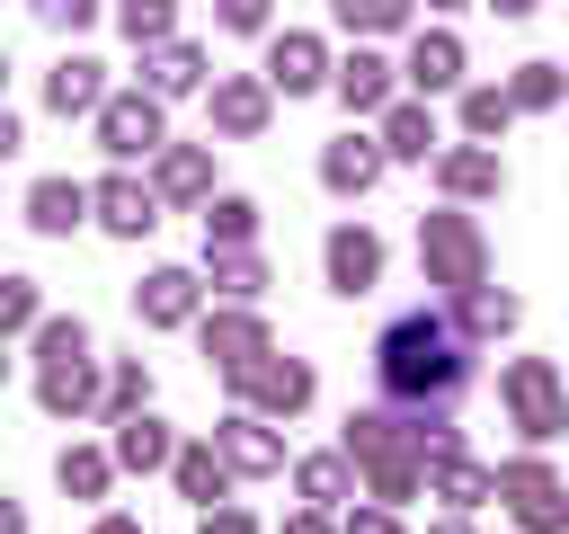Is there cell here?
Returning <instances> with one entry per match:
<instances>
[{
	"mask_svg": "<svg viewBox=\"0 0 569 534\" xmlns=\"http://www.w3.org/2000/svg\"><path fill=\"white\" fill-rule=\"evenodd\" d=\"M382 151H391V160H427V151H436V116H427L418 98H391V107H382Z\"/></svg>",
	"mask_w": 569,
	"mask_h": 534,
	"instance_id": "26",
	"label": "cell"
},
{
	"mask_svg": "<svg viewBox=\"0 0 569 534\" xmlns=\"http://www.w3.org/2000/svg\"><path fill=\"white\" fill-rule=\"evenodd\" d=\"M418 258H427V285H445V294H471L480 267H489V258H480V222L453 214V205L418 222Z\"/></svg>",
	"mask_w": 569,
	"mask_h": 534,
	"instance_id": "4",
	"label": "cell"
},
{
	"mask_svg": "<svg viewBox=\"0 0 569 534\" xmlns=\"http://www.w3.org/2000/svg\"><path fill=\"white\" fill-rule=\"evenodd\" d=\"M453 80H462V44H453L445 27H436V36H418V44H409V89H427V98H436V89H453Z\"/></svg>",
	"mask_w": 569,
	"mask_h": 534,
	"instance_id": "29",
	"label": "cell"
},
{
	"mask_svg": "<svg viewBox=\"0 0 569 534\" xmlns=\"http://www.w3.org/2000/svg\"><path fill=\"white\" fill-rule=\"evenodd\" d=\"M436 187H445L453 205H471V196H498V187H507V169H498V151H489V142H453V151H436Z\"/></svg>",
	"mask_w": 569,
	"mask_h": 534,
	"instance_id": "16",
	"label": "cell"
},
{
	"mask_svg": "<svg viewBox=\"0 0 569 534\" xmlns=\"http://www.w3.org/2000/svg\"><path fill=\"white\" fill-rule=\"evenodd\" d=\"M196 80H204V53L196 44H178V36L169 44H142V89L151 98H187Z\"/></svg>",
	"mask_w": 569,
	"mask_h": 534,
	"instance_id": "23",
	"label": "cell"
},
{
	"mask_svg": "<svg viewBox=\"0 0 569 534\" xmlns=\"http://www.w3.org/2000/svg\"><path fill=\"white\" fill-rule=\"evenodd\" d=\"M320 267H329V294H373V276H382V240L365 231V222H338L329 240H320Z\"/></svg>",
	"mask_w": 569,
	"mask_h": 534,
	"instance_id": "11",
	"label": "cell"
},
{
	"mask_svg": "<svg viewBox=\"0 0 569 534\" xmlns=\"http://www.w3.org/2000/svg\"><path fill=\"white\" fill-rule=\"evenodd\" d=\"M196 267H151L142 285H133V312L151 320V329H178V320H196Z\"/></svg>",
	"mask_w": 569,
	"mask_h": 534,
	"instance_id": "17",
	"label": "cell"
},
{
	"mask_svg": "<svg viewBox=\"0 0 569 534\" xmlns=\"http://www.w3.org/2000/svg\"><path fill=\"white\" fill-rule=\"evenodd\" d=\"M498 392H507V409H516V427H525L533 445H551V436L569 427V409H560V374H551L542 356H516Z\"/></svg>",
	"mask_w": 569,
	"mask_h": 534,
	"instance_id": "7",
	"label": "cell"
},
{
	"mask_svg": "<svg viewBox=\"0 0 569 534\" xmlns=\"http://www.w3.org/2000/svg\"><path fill=\"white\" fill-rule=\"evenodd\" d=\"M169 481H178V498L213 507V498L231 490V463H222V445L204 436V445H178V454H169Z\"/></svg>",
	"mask_w": 569,
	"mask_h": 534,
	"instance_id": "22",
	"label": "cell"
},
{
	"mask_svg": "<svg viewBox=\"0 0 569 534\" xmlns=\"http://www.w3.org/2000/svg\"><path fill=\"white\" fill-rule=\"evenodd\" d=\"M347 463L365 472V490H373L382 507L418 498V481H427V445H418V427H409L400 409H356V418H347Z\"/></svg>",
	"mask_w": 569,
	"mask_h": 534,
	"instance_id": "2",
	"label": "cell"
},
{
	"mask_svg": "<svg viewBox=\"0 0 569 534\" xmlns=\"http://www.w3.org/2000/svg\"><path fill=\"white\" fill-rule=\"evenodd\" d=\"M151 196H169V205H204V196H213V151L169 142V151H160V169H151Z\"/></svg>",
	"mask_w": 569,
	"mask_h": 534,
	"instance_id": "20",
	"label": "cell"
},
{
	"mask_svg": "<svg viewBox=\"0 0 569 534\" xmlns=\"http://www.w3.org/2000/svg\"><path fill=\"white\" fill-rule=\"evenodd\" d=\"M231 392H240V400H258L267 418H293V409L311 400V365H302V356H276V347H267L258 365H240V374H231Z\"/></svg>",
	"mask_w": 569,
	"mask_h": 534,
	"instance_id": "9",
	"label": "cell"
},
{
	"mask_svg": "<svg viewBox=\"0 0 569 534\" xmlns=\"http://www.w3.org/2000/svg\"><path fill=\"white\" fill-rule=\"evenodd\" d=\"M213 445H222L231 481H267V472H284V436H276L258 409H231V418L213 427Z\"/></svg>",
	"mask_w": 569,
	"mask_h": 534,
	"instance_id": "10",
	"label": "cell"
},
{
	"mask_svg": "<svg viewBox=\"0 0 569 534\" xmlns=\"http://www.w3.org/2000/svg\"><path fill=\"white\" fill-rule=\"evenodd\" d=\"M36 320H44L36 276H0V338H9V329H36Z\"/></svg>",
	"mask_w": 569,
	"mask_h": 534,
	"instance_id": "38",
	"label": "cell"
},
{
	"mask_svg": "<svg viewBox=\"0 0 569 534\" xmlns=\"http://www.w3.org/2000/svg\"><path fill=\"white\" fill-rule=\"evenodd\" d=\"M373 383H382V409H400L418 445H436L453 436V400L471 392V338L445 312H400L373 338Z\"/></svg>",
	"mask_w": 569,
	"mask_h": 534,
	"instance_id": "1",
	"label": "cell"
},
{
	"mask_svg": "<svg viewBox=\"0 0 569 534\" xmlns=\"http://www.w3.org/2000/svg\"><path fill=\"white\" fill-rule=\"evenodd\" d=\"M204 285L231 294V303H258L267 294V258L258 249H204Z\"/></svg>",
	"mask_w": 569,
	"mask_h": 534,
	"instance_id": "27",
	"label": "cell"
},
{
	"mask_svg": "<svg viewBox=\"0 0 569 534\" xmlns=\"http://www.w3.org/2000/svg\"><path fill=\"white\" fill-rule=\"evenodd\" d=\"M0 374H9V356H0Z\"/></svg>",
	"mask_w": 569,
	"mask_h": 534,
	"instance_id": "51",
	"label": "cell"
},
{
	"mask_svg": "<svg viewBox=\"0 0 569 534\" xmlns=\"http://www.w3.org/2000/svg\"><path fill=\"white\" fill-rule=\"evenodd\" d=\"M507 116H516V107H507V89H462V134H471V142L507 134Z\"/></svg>",
	"mask_w": 569,
	"mask_h": 534,
	"instance_id": "36",
	"label": "cell"
},
{
	"mask_svg": "<svg viewBox=\"0 0 569 534\" xmlns=\"http://www.w3.org/2000/svg\"><path fill=\"white\" fill-rule=\"evenodd\" d=\"M53 481H62L71 498H98V490L116 481V454H98V445H62V463H53Z\"/></svg>",
	"mask_w": 569,
	"mask_h": 534,
	"instance_id": "32",
	"label": "cell"
},
{
	"mask_svg": "<svg viewBox=\"0 0 569 534\" xmlns=\"http://www.w3.org/2000/svg\"><path fill=\"white\" fill-rule=\"evenodd\" d=\"M560 62H516V80H507V107L516 116H533V107H560Z\"/></svg>",
	"mask_w": 569,
	"mask_h": 534,
	"instance_id": "33",
	"label": "cell"
},
{
	"mask_svg": "<svg viewBox=\"0 0 569 534\" xmlns=\"http://www.w3.org/2000/svg\"><path fill=\"white\" fill-rule=\"evenodd\" d=\"M258 240V205L249 196H204V249H249Z\"/></svg>",
	"mask_w": 569,
	"mask_h": 534,
	"instance_id": "30",
	"label": "cell"
},
{
	"mask_svg": "<svg viewBox=\"0 0 569 534\" xmlns=\"http://www.w3.org/2000/svg\"><path fill=\"white\" fill-rule=\"evenodd\" d=\"M160 142H169L160 98H151V89H107V107H98V151L142 160V151H160Z\"/></svg>",
	"mask_w": 569,
	"mask_h": 534,
	"instance_id": "6",
	"label": "cell"
},
{
	"mask_svg": "<svg viewBox=\"0 0 569 534\" xmlns=\"http://www.w3.org/2000/svg\"><path fill=\"white\" fill-rule=\"evenodd\" d=\"M453 329H462V338H507V329H516V294H489V285H471Z\"/></svg>",
	"mask_w": 569,
	"mask_h": 534,
	"instance_id": "31",
	"label": "cell"
},
{
	"mask_svg": "<svg viewBox=\"0 0 569 534\" xmlns=\"http://www.w3.org/2000/svg\"><path fill=\"white\" fill-rule=\"evenodd\" d=\"M284 534H329V507H302V516H284Z\"/></svg>",
	"mask_w": 569,
	"mask_h": 534,
	"instance_id": "43",
	"label": "cell"
},
{
	"mask_svg": "<svg viewBox=\"0 0 569 534\" xmlns=\"http://www.w3.org/2000/svg\"><path fill=\"white\" fill-rule=\"evenodd\" d=\"M44 107H53V116H98V107H107V62H98V53H62V62L44 71Z\"/></svg>",
	"mask_w": 569,
	"mask_h": 534,
	"instance_id": "13",
	"label": "cell"
},
{
	"mask_svg": "<svg viewBox=\"0 0 569 534\" xmlns=\"http://www.w3.org/2000/svg\"><path fill=\"white\" fill-rule=\"evenodd\" d=\"M0 80H9V53H0Z\"/></svg>",
	"mask_w": 569,
	"mask_h": 534,
	"instance_id": "50",
	"label": "cell"
},
{
	"mask_svg": "<svg viewBox=\"0 0 569 534\" xmlns=\"http://www.w3.org/2000/svg\"><path fill=\"white\" fill-rule=\"evenodd\" d=\"M213 125H222L231 142L267 134V80H213Z\"/></svg>",
	"mask_w": 569,
	"mask_h": 534,
	"instance_id": "24",
	"label": "cell"
},
{
	"mask_svg": "<svg viewBox=\"0 0 569 534\" xmlns=\"http://www.w3.org/2000/svg\"><path fill=\"white\" fill-rule=\"evenodd\" d=\"M338 534H391V507H382V498H373V507H356V516H347V525H338Z\"/></svg>",
	"mask_w": 569,
	"mask_h": 534,
	"instance_id": "41",
	"label": "cell"
},
{
	"mask_svg": "<svg viewBox=\"0 0 569 534\" xmlns=\"http://www.w3.org/2000/svg\"><path fill=\"white\" fill-rule=\"evenodd\" d=\"M9 151H18V116L0 107V160H9Z\"/></svg>",
	"mask_w": 569,
	"mask_h": 534,
	"instance_id": "46",
	"label": "cell"
},
{
	"mask_svg": "<svg viewBox=\"0 0 569 534\" xmlns=\"http://www.w3.org/2000/svg\"><path fill=\"white\" fill-rule=\"evenodd\" d=\"M329 89L347 98V116H382V107H391V62L356 44V53H347V62L329 71Z\"/></svg>",
	"mask_w": 569,
	"mask_h": 534,
	"instance_id": "19",
	"label": "cell"
},
{
	"mask_svg": "<svg viewBox=\"0 0 569 534\" xmlns=\"http://www.w3.org/2000/svg\"><path fill=\"white\" fill-rule=\"evenodd\" d=\"M204 356H213L222 374L258 365V356H267V320H258V312H213V320H204Z\"/></svg>",
	"mask_w": 569,
	"mask_h": 534,
	"instance_id": "21",
	"label": "cell"
},
{
	"mask_svg": "<svg viewBox=\"0 0 569 534\" xmlns=\"http://www.w3.org/2000/svg\"><path fill=\"white\" fill-rule=\"evenodd\" d=\"M427 534H471V516H445V525H427Z\"/></svg>",
	"mask_w": 569,
	"mask_h": 534,
	"instance_id": "48",
	"label": "cell"
},
{
	"mask_svg": "<svg viewBox=\"0 0 569 534\" xmlns=\"http://www.w3.org/2000/svg\"><path fill=\"white\" fill-rule=\"evenodd\" d=\"M178 445H169V427L151 418V409H133V418H116V472H160Z\"/></svg>",
	"mask_w": 569,
	"mask_h": 534,
	"instance_id": "25",
	"label": "cell"
},
{
	"mask_svg": "<svg viewBox=\"0 0 569 534\" xmlns=\"http://www.w3.org/2000/svg\"><path fill=\"white\" fill-rule=\"evenodd\" d=\"M98 534H142V525L133 516H98Z\"/></svg>",
	"mask_w": 569,
	"mask_h": 534,
	"instance_id": "47",
	"label": "cell"
},
{
	"mask_svg": "<svg viewBox=\"0 0 569 534\" xmlns=\"http://www.w3.org/2000/svg\"><path fill=\"white\" fill-rule=\"evenodd\" d=\"M0 534H27V507L18 498H0Z\"/></svg>",
	"mask_w": 569,
	"mask_h": 534,
	"instance_id": "44",
	"label": "cell"
},
{
	"mask_svg": "<svg viewBox=\"0 0 569 534\" xmlns=\"http://www.w3.org/2000/svg\"><path fill=\"white\" fill-rule=\"evenodd\" d=\"M436 9H462V0H436Z\"/></svg>",
	"mask_w": 569,
	"mask_h": 534,
	"instance_id": "49",
	"label": "cell"
},
{
	"mask_svg": "<svg viewBox=\"0 0 569 534\" xmlns=\"http://www.w3.org/2000/svg\"><path fill=\"white\" fill-rule=\"evenodd\" d=\"M36 400L53 418L98 409V365H89V329L80 320H36Z\"/></svg>",
	"mask_w": 569,
	"mask_h": 534,
	"instance_id": "3",
	"label": "cell"
},
{
	"mask_svg": "<svg viewBox=\"0 0 569 534\" xmlns=\"http://www.w3.org/2000/svg\"><path fill=\"white\" fill-rule=\"evenodd\" d=\"M204 534H258V525H249L240 507H213V516H204Z\"/></svg>",
	"mask_w": 569,
	"mask_h": 534,
	"instance_id": "42",
	"label": "cell"
},
{
	"mask_svg": "<svg viewBox=\"0 0 569 534\" xmlns=\"http://www.w3.org/2000/svg\"><path fill=\"white\" fill-rule=\"evenodd\" d=\"M89 214H98L116 240H142V231L160 222V196H151L142 178H98V187H89Z\"/></svg>",
	"mask_w": 569,
	"mask_h": 534,
	"instance_id": "14",
	"label": "cell"
},
{
	"mask_svg": "<svg viewBox=\"0 0 569 534\" xmlns=\"http://www.w3.org/2000/svg\"><path fill=\"white\" fill-rule=\"evenodd\" d=\"M213 18H222L231 36H258V27H267V0H213Z\"/></svg>",
	"mask_w": 569,
	"mask_h": 534,
	"instance_id": "40",
	"label": "cell"
},
{
	"mask_svg": "<svg viewBox=\"0 0 569 534\" xmlns=\"http://www.w3.org/2000/svg\"><path fill=\"white\" fill-rule=\"evenodd\" d=\"M27 9H36V27H71V36L98 18V0H27Z\"/></svg>",
	"mask_w": 569,
	"mask_h": 534,
	"instance_id": "39",
	"label": "cell"
},
{
	"mask_svg": "<svg viewBox=\"0 0 569 534\" xmlns=\"http://www.w3.org/2000/svg\"><path fill=\"white\" fill-rule=\"evenodd\" d=\"M116 18H124L133 44H169V36H178V0H124Z\"/></svg>",
	"mask_w": 569,
	"mask_h": 534,
	"instance_id": "35",
	"label": "cell"
},
{
	"mask_svg": "<svg viewBox=\"0 0 569 534\" xmlns=\"http://www.w3.org/2000/svg\"><path fill=\"white\" fill-rule=\"evenodd\" d=\"M293 490H302L311 507L356 498V463H347V445H338V454H302V463H293Z\"/></svg>",
	"mask_w": 569,
	"mask_h": 534,
	"instance_id": "28",
	"label": "cell"
},
{
	"mask_svg": "<svg viewBox=\"0 0 569 534\" xmlns=\"http://www.w3.org/2000/svg\"><path fill=\"white\" fill-rule=\"evenodd\" d=\"M27 222H36L44 240H71V231L89 222V187H80V178H36V187H27Z\"/></svg>",
	"mask_w": 569,
	"mask_h": 534,
	"instance_id": "18",
	"label": "cell"
},
{
	"mask_svg": "<svg viewBox=\"0 0 569 534\" xmlns=\"http://www.w3.org/2000/svg\"><path fill=\"white\" fill-rule=\"evenodd\" d=\"M489 9H498V18H533L542 0H489Z\"/></svg>",
	"mask_w": 569,
	"mask_h": 534,
	"instance_id": "45",
	"label": "cell"
},
{
	"mask_svg": "<svg viewBox=\"0 0 569 534\" xmlns=\"http://www.w3.org/2000/svg\"><path fill=\"white\" fill-rule=\"evenodd\" d=\"M382 169H391L382 134H338V142L320 151V187H329V196H365V187H373Z\"/></svg>",
	"mask_w": 569,
	"mask_h": 534,
	"instance_id": "12",
	"label": "cell"
},
{
	"mask_svg": "<svg viewBox=\"0 0 569 534\" xmlns=\"http://www.w3.org/2000/svg\"><path fill=\"white\" fill-rule=\"evenodd\" d=\"M338 9V27H356V36H391L400 18H409V0H329Z\"/></svg>",
	"mask_w": 569,
	"mask_h": 534,
	"instance_id": "37",
	"label": "cell"
},
{
	"mask_svg": "<svg viewBox=\"0 0 569 534\" xmlns=\"http://www.w3.org/2000/svg\"><path fill=\"white\" fill-rule=\"evenodd\" d=\"M98 409H107V418H133V409H151V374H142V356H124V365L107 374Z\"/></svg>",
	"mask_w": 569,
	"mask_h": 534,
	"instance_id": "34",
	"label": "cell"
},
{
	"mask_svg": "<svg viewBox=\"0 0 569 534\" xmlns=\"http://www.w3.org/2000/svg\"><path fill=\"white\" fill-rule=\"evenodd\" d=\"M498 498H507V516H516L525 534H560V525H569V490H560V472H551L542 454L498 463Z\"/></svg>",
	"mask_w": 569,
	"mask_h": 534,
	"instance_id": "5",
	"label": "cell"
},
{
	"mask_svg": "<svg viewBox=\"0 0 569 534\" xmlns=\"http://www.w3.org/2000/svg\"><path fill=\"white\" fill-rule=\"evenodd\" d=\"M329 80V53H320V36H302V27H284L276 44H267V89H284V98H302V89H320Z\"/></svg>",
	"mask_w": 569,
	"mask_h": 534,
	"instance_id": "15",
	"label": "cell"
},
{
	"mask_svg": "<svg viewBox=\"0 0 569 534\" xmlns=\"http://www.w3.org/2000/svg\"><path fill=\"white\" fill-rule=\"evenodd\" d=\"M427 490H436L453 516H471V507H489V498H498V472H489V463H471V454H462V436H436V445H427Z\"/></svg>",
	"mask_w": 569,
	"mask_h": 534,
	"instance_id": "8",
	"label": "cell"
}]
</instances>
